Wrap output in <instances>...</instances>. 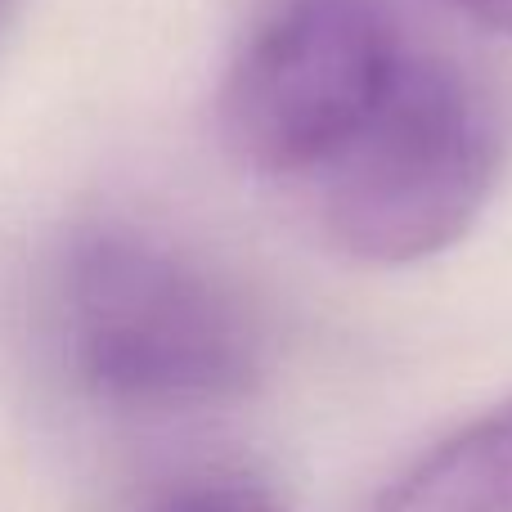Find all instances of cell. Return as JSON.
<instances>
[{
	"label": "cell",
	"instance_id": "obj_1",
	"mask_svg": "<svg viewBox=\"0 0 512 512\" xmlns=\"http://www.w3.org/2000/svg\"><path fill=\"white\" fill-rule=\"evenodd\" d=\"M63 315L81 378L117 405H225L261 378L248 301L194 252L131 225H99L72 243Z\"/></svg>",
	"mask_w": 512,
	"mask_h": 512
},
{
	"label": "cell",
	"instance_id": "obj_2",
	"mask_svg": "<svg viewBox=\"0 0 512 512\" xmlns=\"http://www.w3.org/2000/svg\"><path fill=\"white\" fill-rule=\"evenodd\" d=\"M504 117L450 59H400L369 122L324 167L319 216L337 252L364 265H418L481 221L504 176Z\"/></svg>",
	"mask_w": 512,
	"mask_h": 512
},
{
	"label": "cell",
	"instance_id": "obj_3",
	"mask_svg": "<svg viewBox=\"0 0 512 512\" xmlns=\"http://www.w3.org/2000/svg\"><path fill=\"white\" fill-rule=\"evenodd\" d=\"M387 0H265L221 81V135L252 171H324L405 59Z\"/></svg>",
	"mask_w": 512,
	"mask_h": 512
},
{
	"label": "cell",
	"instance_id": "obj_4",
	"mask_svg": "<svg viewBox=\"0 0 512 512\" xmlns=\"http://www.w3.org/2000/svg\"><path fill=\"white\" fill-rule=\"evenodd\" d=\"M364 512H512V400L432 445Z\"/></svg>",
	"mask_w": 512,
	"mask_h": 512
},
{
	"label": "cell",
	"instance_id": "obj_5",
	"mask_svg": "<svg viewBox=\"0 0 512 512\" xmlns=\"http://www.w3.org/2000/svg\"><path fill=\"white\" fill-rule=\"evenodd\" d=\"M162 512H292V508L283 499H274L270 490L248 486V481H221V486L189 490V495H180Z\"/></svg>",
	"mask_w": 512,
	"mask_h": 512
},
{
	"label": "cell",
	"instance_id": "obj_6",
	"mask_svg": "<svg viewBox=\"0 0 512 512\" xmlns=\"http://www.w3.org/2000/svg\"><path fill=\"white\" fill-rule=\"evenodd\" d=\"M463 18H472L477 27H490L499 36H512V0H450Z\"/></svg>",
	"mask_w": 512,
	"mask_h": 512
},
{
	"label": "cell",
	"instance_id": "obj_7",
	"mask_svg": "<svg viewBox=\"0 0 512 512\" xmlns=\"http://www.w3.org/2000/svg\"><path fill=\"white\" fill-rule=\"evenodd\" d=\"M5 9H9V0H0V14H5Z\"/></svg>",
	"mask_w": 512,
	"mask_h": 512
}]
</instances>
